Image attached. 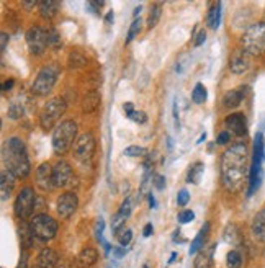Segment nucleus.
Returning a JSON list of instances; mask_svg holds the SVG:
<instances>
[{"instance_id":"f257e3e1","label":"nucleus","mask_w":265,"mask_h":268,"mask_svg":"<svg viewBox=\"0 0 265 268\" xmlns=\"http://www.w3.org/2000/svg\"><path fill=\"white\" fill-rule=\"evenodd\" d=\"M249 174V152L246 144H233L224 150L221 157V180L228 192H241Z\"/></svg>"},{"instance_id":"f03ea898","label":"nucleus","mask_w":265,"mask_h":268,"mask_svg":"<svg viewBox=\"0 0 265 268\" xmlns=\"http://www.w3.org/2000/svg\"><path fill=\"white\" fill-rule=\"evenodd\" d=\"M2 160L5 170L13 174L16 178H25L31 172L30 157L25 142L20 137H8L2 147Z\"/></svg>"},{"instance_id":"7ed1b4c3","label":"nucleus","mask_w":265,"mask_h":268,"mask_svg":"<svg viewBox=\"0 0 265 268\" xmlns=\"http://www.w3.org/2000/svg\"><path fill=\"white\" fill-rule=\"evenodd\" d=\"M77 141V123L72 120L63 121L53 131V149L56 154H66Z\"/></svg>"},{"instance_id":"20e7f679","label":"nucleus","mask_w":265,"mask_h":268,"mask_svg":"<svg viewBox=\"0 0 265 268\" xmlns=\"http://www.w3.org/2000/svg\"><path fill=\"white\" fill-rule=\"evenodd\" d=\"M59 74H61V67L58 64H49L46 67H43V69L38 72L35 82H33L31 92L35 93L36 97H46V95L53 90L56 82H58Z\"/></svg>"},{"instance_id":"39448f33","label":"nucleus","mask_w":265,"mask_h":268,"mask_svg":"<svg viewBox=\"0 0 265 268\" xmlns=\"http://www.w3.org/2000/svg\"><path fill=\"white\" fill-rule=\"evenodd\" d=\"M242 49L251 56L265 54V23H254L242 36Z\"/></svg>"},{"instance_id":"423d86ee","label":"nucleus","mask_w":265,"mask_h":268,"mask_svg":"<svg viewBox=\"0 0 265 268\" xmlns=\"http://www.w3.org/2000/svg\"><path fill=\"white\" fill-rule=\"evenodd\" d=\"M262 160H264V136L262 133H257L256 139H254V157L249 174V193H247V197H252L262 183Z\"/></svg>"},{"instance_id":"0eeeda50","label":"nucleus","mask_w":265,"mask_h":268,"mask_svg":"<svg viewBox=\"0 0 265 268\" xmlns=\"http://www.w3.org/2000/svg\"><path fill=\"white\" fill-rule=\"evenodd\" d=\"M30 227H31L33 236L41 242L51 241V239H54L56 234H58V222L48 214H36L31 219Z\"/></svg>"},{"instance_id":"6e6552de","label":"nucleus","mask_w":265,"mask_h":268,"mask_svg":"<svg viewBox=\"0 0 265 268\" xmlns=\"http://www.w3.org/2000/svg\"><path fill=\"white\" fill-rule=\"evenodd\" d=\"M36 201L38 198L35 195V190L31 187L21 188L13 206L16 217H18V219H28V217L33 214V211L36 209Z\"/></svg>"},{"instance_id":"1a4fd4ad","label":"nucleus","mask_w":265,"mask_h":268,"mask_svg":"<svg viewBox=\"0 0 265 268\" xmlns=\"http://www.w3.org/2000/svg\"><path fill=\"white\" fill-rule=\"evenodd\" d=\"M66 111V102L63 98H53L44 105V108L41 111V116H39V125H41L43 130H51V128L56 126V123L59 121L61 116L64 115Z\"/></svg>"},{"instance_id":"9d476101","label":"nucleus","mask_w":265,"mask_h":268,"mask_svg":"<svg viewBox=\"0 0 265 268\" xmlns=\"http://www.w3.org/2000/svg\"><path fill=\"white\" fill-rule=\"evenodd\" d=\"M95 146H97V142H95V137L92 133H84L81 136L77 137V141L74 144V147H72V152H74V157L82 162V164H86L90 159L93 157L95 154Z\"/></svg>"},{"instance_id":"9b49d317","label":"nucleus","mask_w":265,"mask_h":268,"mask_svg":"<svg viewBox=\"0 0 265 268\" xmlns=\"http://www.w3.org/2000/svg\"><path fill=\"white\" fill-rule=\"evenodd\" d=\"M26 44L28 49H30L31 54L41 56L46 48L49 46L48 43V31L41 26H31L30 30L26 31Z\"/></svg>"},{"instance_id":"f8f14e48","label":"nucleus","mask_w":265,"mask_h":268,"mask_svg":"<svg viewBox=\"0 0 265 268\" xmlns=\"http://www.w3.org/2000/svg\"><path fill=\"white\" fill-rule=\"evenodd\" d=\"M79 206V200L77 195L74 192H67L64 195H61L58 198V203H56V209H58V214L63 217V219H67L72 214L76 213Z\"/></svg>"},{"instance_id":"ddd939ff","label":"nucleus","mask_w":265,"mask_h":268,"mask_svg":"<svg viewBox=\"0 0 265 268\" xmlns=\"http://www.w3.org/2000/svg\"><path fill=\"white\" fill-rule=\"evenodd\" d=\"M53 178H54L56 188L69 185L72 180V167L69 165V162L59 160L58 164L53 167Z\"/></svg>"},{"instance_id":"4468645a","label":"nucleus","mask_w":265,"mask_h":268,"mask_svg":"<svg viewBox=\"0 0 265 268\" xmlns=\"http://www.w3.org/2000/svg\"><path fill=\"white\" fill-rule=\"evenodd\" d=\"M36 185L41 192H51L54 187V178H53V167L48 162H44L38 167L36 170Z\"/></svg>"},{"instance_id":"2eb2a0df","label":"nucleus","mask_w":265,"mask_h":268,"mask_svg":"<svg viewBox=\"0 0 265 268\" xmlns=\"http://www.w3.org/2000/svg\"><path fill=\"white\" fill-rule=\"evenodd\" d=\"M224 126H226V131L229 134L233 133L234 136H238V137L246 136V133H247V121H246V116L242 113L229 115L228 118L224 120Z\"/></svg>"},{"instance_id":"dca6fc26","label":"nucleus","mask_w":265,"mask_h":268,"mask_svg":"<svg viewBox=\"0 0 265 268\" xmlns=\"http://www.w3.org/2000/svg\"><path fill=\"white\" fill-rule=\"evenodd\" d=\"M251 54H247L244 49H238L233 58H231V72H234V74H244V72L249 69L251 66V59H249Z\"/></svg>"},{"instance_id":"f3484780","label":"nucleus","mask_w":265,"mask_h":268,"mask_svg":"<svg viewBox=\"0 0 265 268\" xmlns=\"http://www.w3.org/2000/svg\"><path fill=\"white\" fill-rule=\"evenodd\" d=\"M131 209H133V206H131V200H125L123 201V204H121V208L120 211L113 216V221H111V229H113V232H120L123 227H125V222L128 219V216L131 214Z\"/></svg>"},{"instance_id":"a211bd4d","label":"nucleus","mask_w":265,"mask_h":268,"mask_svg":"<svg viewBox=\"0 0 265 268\" xmlns=\"http://www.w3.org/2000/svg\"><path fill=\"white\" fill-rule=\"evenodd\" d=\"M247 88H249V87H239V88H236V90H229V92L224 93V97H223L224 108H228V110L238 108L241 105V102L246 97Z\"/></svg>"},{"instance_id":"6ab92c4d","label":"nucleus","mask_w":265,"mask_h":268,"mask_svg":"<svg viewBox=\"0 0 265 268\" xmlns=\"http://www.w3.org/2000/svg\"><path fill=\"white\" fill-rule=\"evenodd\" d=\"M59 262V255L56 250L53 249H43L41 252L38 254V262H36V267L39 268H56Z\"/></svg>"},{"instance_id":"aec40b11","label":"nucleus","mask_w":265,"mask_h":268,"mask_svg":"<svg viewBox=\"0 0 265 268\" xmlns=\"http://www.w3.org/2000/svg\"><path fill=\"white\" fill-rule=\"evenodd\" d=\"M98 259V252L92 247L84 249L81 254L76 257V268H90Z\"/></svg>"},{"instance_id":"412c9836","label":"nucleus","mask_w":265,"mask_h":268,"mask_svg":"<svg viewBox=\"0 0 265 268\" xmlns=\"http://www.w3.org/2000/svg\"><path fill=\"white\" fill-rule=\"evenodd\" d=\"M15 175L10 174L8 170H2V175H0V193H2V201H7L10 198V195L13 192L15 187Z\"/></svg>"},{"instance_id":"4be33fe9","label":"nucleus","mask_w":265,"mask_h":268,"mask_svg":"<svg viewBox=\"0 0 265 268\" xmlns=\"http://www.w3.org/2000/svg\"><path fill=\"white\" fill-rule=\"evenodd\" d=\"M252 234L259 242H265V208L259 211L252 221Z\"/></svg>"},{"instance_id":"5701e85b","label":"nucleus","mask_w":265,"mask_h":268,"mask_svg":"<svg viewBox=\"0 0 265 268\" xmlns=\"http://www.w3.org/2000/svg\"><path fill=\"white\" fill-rule=\"evenodd\" d=\"M100 102H101V97L98 92L95 90L87 92L82 98V110L86 111V113H93V111L100 107Z\"/></svg>"},{"instance_id":"b1692460","label":"nucleus","mask_w":265,"mask_h":268,"mask_svg":"<svg viewBox=\"0 0 265 268\" xmlns=\"http://www.w3.org/2000/svg\"><path fill=\"white\" fill-rule=\"evenodd\" d=\"M208 234H210V222L203 224L201 231L198 232V236H196V237L193 239V242H191L190 249H188V254H190V255H195V254L198 252V250L203 247V245H205L206 239H208Z\"/></svg>"},{"instance_id":"393cba45","label":"nucleus","mask_w":265,"mask_h":268,"mask_svg":"<svg viewBox=\"0 0 265 268\" xmlns=\"http://www.w3.org/2000/svg\"><path fill=\"white\" fill-rule=\"evenodd\" d=\"M219 23H221V3H213L206 15V25L211 30H218Z\"/></svg>"},{"instance_id":"a878e982","label":"nucleus","mask_w":265,"mask_h":268,"mask_svg":"<svg viewBox=\"0 0 265 268\" xmlns=\"http://www.w3.org/2000/svg\"><path fill=\"white\" fill-rule=\"evenodd\" d=\"M39 7V13L44 20H51L53 16L58 13L59 10V2H56V0H43V2L38 3Z\"/></svg>"},{"instance_id":"bb28decb","label":"nucleus","mask_w":265,"mask_h":268,"mask_svg":"<svg viewBox=\"0 0 265 268\" xmlns=\"http://www.w3.org/2000/svg\"><path fill=\"white\" fill-rule=\"evenodd\" d=\"M203 172H205V165L201 162H195L193 165H190V170H188V175H187V182L188 183H193V185H198L201 177H203Z\"/></svg>"},{"instance_id":"cd10ccee","label":"nucleus","mask_w":265,"mask_h":268,"mask_svg":"<svg viewBox=\"0 0 265 268\" xmlns=\"http://www.w3.org/2000/svg\"><path fill=\"white\" fill-rule=\"evenodd\" d=\"M224 241L231 245H239L241 244V232L239 227L236 224H229L224 229Z\"/></svg>"},{"instance_id":"c85d7f7f","label":"nucleus","mask_w":265,"mask_h":268,"mask_svg":"<svg viewBox=\"0 0 265 268\" xmlns=\"http://www.w3.org/2000/svg\"><path fill=\"white\" fill-rule=\"evenodd\" d=\"M123 108H125V113H126V116L129 120L141 123V125H144V123L148 121V116H146L144 111H136L133 108L131 103H125V105H123Z\"/></svg>"},{"instance_id":"c756f323","label":"nucleus","mask_w":265,"mask_h":268,"mask_svg":"<svg viewBox=\"0 0 265 268\" xmlns=\"http://www.w3.org/2000/svg\"><path fill=\"white\" fill-rule=\"evenodd\" d=\"M213 252H215V247L210 249V252H201L196 255L195 259V268H211V259H213Z\"/></svg>"},{"instance_id":"7c9ffc66","label":"nucleus","mask_w":265,"mask_h":268,"mask_svg":"<svg viewBox=\"0 0 265 268\" xmlns=\"http://www.w3.org/2000/svg\"><path fill=\"white\" fill-rule=\"evenodd\" d=\"M18 231H20V239H21V244H23V247H31V244H33V232H31V227L30 224H26V222H21L20 227H18Z\"/></svg>"},{"instance_id":"2f4dec72","label":"nucleus","mask_w":265,"mask_h":268,"mask_svg":"<svg viewBox=\"0 0 265 268\" xmlns=\"http://www.w3.org/2000/svg\"><path fill=\"white\" fill-rule=\"evenodd\" d=\"M67 63H69L71 69H79V67H84V66L87 64V58L81 51H72L69 54V59H67Z\"/></svg>"},{"instance_id":"473e14b6","label":"nucleus","mask_w":265,"mask_h":268,"mask_svg":"<svg viewBox=\"0 0 265 268\" xmlns=\"http://www.w3.org/2000/svg\"><path fill=\"white\" fill-rule=\"evenodd\" d=\"M206 97H208V93H206L205 85H203V83H196L193 92H191V100H193L196 105H201L206 102Z\"/></svg>"},{"instance_id":"72a5a7b5","label":"nucleus","mask_w":265,"mask_h":268,"mask_svg":"<svg viewBox=\"0 0 265 268\" xmlns=\"http://www.w3.org/2000/svg\"><path fill=\"white\" fill-rule=\"evenodd\" d=\"M162 15V3H154L151 8V13H149V18H148V28H154L157 23H159V18Z\"/></svg>"},{"instance_id":"f704fd0d","label":"nucleus","mask_w":265,"mask_h":268,"mask_svg":"<svg viewBox=\"0 0 265 268\" xmlns=\"http://www.w3.org/2000/svg\"><path fill=\"white\" fill-rule=\"evenodd\" d=\"M23 115H25L23 103H20L18 100H13V102L10 103V107H8V116H10L12 120H18V118H21Z\"/></svg>"},{"instance_id":"c9c22d12","label":"nucleus","mask_w":265,"mask_h":268,"mask_svg":"<svg viewBox=\"0 0 265 268\" xmlns=\"http://www.w3.org/2000/svg\"><path fill=\"white\" fill-rule=\"evenodd\" d=\"M226 264L229 268H241L242 265V255L238 252V250H231L226 257Z\"/></svg>"},{"instance_id":"e433bc0d","label":"nucleus","mask_w":265,"mask_h":268,"mask_svg":"<svg viewBox=\"0 0 265 268\" xmlns=\"http://www.w3.org/2000/svg\"><path fill=\"white\" fill-rule=\"evenodd\" d=\"M116 239H118V242H120L121 247H126V245H129V242H131V239H133V231H131V229L123 227L121 231L116 234Z\"/></svg>"},{"instance_id":"4c0bfd02","label":"nucleus","mask_w":265,"mask_h":268,"mask_svg":"<svg viewBox=\"0 0 265 268\" xmlns=\"http://www.w3.org/2000/svg\"><path fill=\"white\" fill-rule=\"evenodd\" d=\"M48 31V43H49V46L51 48H59L61 46V36H59V33L54 30V28H49Z\"/></svg>"},{"instance_id":"58836bf2","label":"nucleus","mask_w":265,"mask_h":268,"mask_svg":"<svg viewBox=\"0 0 265 268\" xmlns=\"http://www.w3.org/2000/svg\"><path fill=\"white\" fill-rule=\"evenodd\" d=\"M146 152H148V150L139 146H129L125 149V154L129 155V157H143V155H146Z\"/></svg>"},{"instance_id":"ea45409f","label":"nucleus","mask_w":265,"mask_h":268,"mask_svg":"<svg viewBox=\"0 0 265 268\" xmlns=\"http://www.w3.org/2000/svg\"><path fill=\"white\" fill-rule=\"evenodd\" d=\"M141 31V20H134L133 21V25H131V28H129V31H128V38H126V44L128 43H131L134 38H136V35Z\"/></svg>"},{"instance_id":"a19ab883","label":"nucleus","mask_w":265,"mask_h":268,"mask_svg":"<svg viewBox=\"0 0 265 268\" xmlns=\"http://www.w3.org/2000/svg\"><path fill=\"white\" fill-rule=\"evenodd\" d=\"M193 217H195L193 211L185 209V211H182V213L178 214V222H180V224H187V222L193 221Z\"/></svg>"},{"instance_id":"79ce46f5","label":"nucleus","mask_w":265,"mask_h":268,"mask_svg":"<svg viewBox=\"0 0 265 268\" xmlns=\"http://www.w3.org/2000/svg\"><path fill=\"white\" fill-rule=\"evenodd\" d=\"M188 200H190V195L187 190H180L178 192V197H177V203L178 206H185L188 203Z\"/></svg>"},{"instance_id":"37998d69","label":"nucleus","mask_w":265,"mask_h":268,"mask_svg":"<svg viewBox=\"0 0 265 268\" xmlns=\"http://www.w3.org/2000/svg\"><path fill=\"white\" fill-rule=\"evenodd\" d=\"M152 185H154L157 190H164V188H166V177L156 175V177H154V180H152Z\"/></svg>"},{"instance_id":"c03bdc74","label":"nucleus","mask_w":265,"mask_h":268,"mask_svg":"<svg viewBox=\"0 0 265 268\" xmlns=\"http://www.w3.org/2000/svg\"><path fill=\"white\" fill-rule=\"evenodd\" d=\"M229 139H231V134L228 131H223V133H219V136L216 137V142L219 146H224V144L229 142Z\"/></svg>"},{"instance_id":"a18cd8bd","label":"nucleus","mask_w":265,"mask_h":268,"mask_svg":"<svg viewBox=\"0 0 265 268\" xmlns=\"http://www.w3.org/2000/svg\"><path fill=\"white\" fill-rule=\"evenodd\" d=\"M15 268H28V254H26V250L21 252L20 260H18V265H16Z\"/></svg>"},{"instance_id":"49530a36","label":"nucleus","mask_w":265,"mask_h":268,"mask_svg":"<svg viewBox=\"0 0 265 268\" xmlns=\"http://www.w3.org/2000/svg\"><path fill=\"white\" fill-rule=\"evenodd\" d=\"M103 5V2H88L87 3V8L90 10V12H93V13H98V8Z\"/></svg>"},{"instance_id":"de8ad7c7","label":"nucleus","mask_w":265,"mask_h":268,"mask_svg":"<svg viewBox=\"0 0 265 268\" xmlns=\"http://www.w3.org/2000/svg\"><path fill=\"white\" fill-rule=\"evenodd\" d=\"M205 40H206V33L205 31H200L198 35H196V40H195L193 44H195L196 48H198V46H201L203 43H205Z\"/></svg>"},{"instance_id":"09e8293b","label":"nucleus","mask_w":265,"mask_h":268,"mask_svg":"<svg viewBox=\"0 0 265 268\" xmlns=\"http://www.w3.org/2000/svg\"><path fill=\"white\" fill-rule=\"evenodd\" d=\"M13 85H15V80H13V79H10V80H7V82H5L3 85H2V90H3V92L12 90V87H13Z\"/></svg>"},{"instance_id":"8fccbe9b","label":"nucleus","mask_w":265,"mask_h":268,"mask_svg":"<svg viewBox=\"0 0 265 268\" xmlns=\"http://www.w3.org/2000/svg\"><path fill=\"white\" fill-rule=\"evenodd\" d=\"M0 38H2V46H0V48H2V51H3V49L7 48V43H8L10 38H8L7 33H2V35H0Z\"/></svg>"},{"instance_id":"3c124183","label":"nucleus","mask_w":265,"mask_h":268,"mask_svg":"<svg viewBox=\"0 0 265 268\" xmlns=\"http://www.w3.org/2000/svg\"><path fill=\"white\" fill-rule=\"evenodd\" d=\"M144 237H149L151 234H152V224H146V227H144Z\"/></svg>"},{"instance_id":"603ef678","label":"nucleus","mask_w":265,"mask_h":268,"mask_svg":"<svg viewBox=\"0 0 265 268\" xmlns=\"http://www.w3.org/2000/svg\"><path fill=\"white\" fill-rule=\"evenodd\" d=\"M105 21H106V23H111V21H113V12H108V13H106Z\"/></svg>"},{"instance_id":"864d4df0","label":"nucleus","mask_w":265,"mask_h":268,"mask_svg":"<svg viewBox=\"0 0 265 268\" xmlns=\"http://www.w3.org/2000/svg\"><path fill=\"white\" fill-rule=\"evenodd\" d=\"M149 203H151V208H156V200L152 195H149Z\"/></svg>"},{"instance_id":"5fc2aeb1","label":"nucleus","mask_w":265,"mask_h":268,"mask_svg":"<svg viewBox=\"0 0 265 268\" xmlns=\"http://www.w3.org/2000/svg\"><path fill=\"white\" fill-rule=\"evenodd\" d=\"M39 2H23L25 7H35V5H38Z\"/></svg>"},{"instance_id":"6e6d98bb","label":"nucleus","mask_w":265,"mask_h":268,"mask_svg":"<svg viewBox=\"0 0 265 268\" xmlns=\"http://www.w3.org/2000/svg\"><path fill=\"white\" fill-rule=\"evenodd\" d=\"M36 268H39V267H36Z\"/></svg>"}]
</instances>
